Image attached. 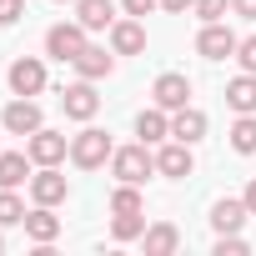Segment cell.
I'll return each instance as SVG.
<instances>
[{
	"label": "cell",
	"mask_w": 256,
	"mask_h": 256,
	"mask_svg": "<svg viewBox=\"0 0 256 256\" xmlns=\"http://www.w3.org/2000/svg\"><path fill=\"white\" fill-rule=\"evenodd\" d=\"M0 226H26V201L10 186H0Z\"/></svg>",
	"instance_id": "25"
},
{
	"label": "cell",
	"mask_w": 256,
	"mask_h": 256,
	"mask_svg": "<svg viewBox=\"0 0 256 256\" xmlns=\"http://www.w3.org/2000/svg\"><path fill=\"white\" fill-rule=\"evenodd\" d=\"M76 20L86 30H110L120 16H116V0H76Z\"/></svg>",
	"instance_id": "21"
},
{
	"label": "cell",
	"mask_w": 256,
	"mask_h": 256,
	"mask_svg": "<svg viewBox=\"0 0 256 256\" xmlns=\"http://www.w3.org/2000/svg\"><path fill=\"white\" fill-rule=\"evenodd\" d=\"M0 131H6V126H0Z\"/></svg>",
	"instance_id": "36"
},
{
	"label": "cell",
	"mask_w": 256,
	"mask_h": 256,
	"mask_svg": "<svg viewBox=\"0 0 256 256\" xmlns=\"http://www.w3.org/2000/svg\"><path fill=\"white\" fill-rule=\"evenodd\" d=\"M110 151H116L110 131H100V126H90V120H86V131L70 136V166H80V171H100V166H110Z\"/></svg>",
	"instance_id": "1"
},
{
	"label": "cell",
	"mask_w": 256,
	"mask_h": 256,
	"mask_svg": "<svg viewBox=\"0 0 256 256\" xmlns=\"http://www.w3.org/2000/svg\"><path fill=\"white\" fill-rule=\"evenodd\" d=\"M26 236H30L36 246H56V236H60L56 206H30V211H26Z\"/></svg>",
	"instance_id": "16"
},
{
	"label": "cell",
	"mask_w": 256,
	"mask_h": 256,
	"mask_svg": "<svg viewBox=\"0 0 256 256\" xmlns=\"http://www.w3.org/2000/svg\"><path fill=\"white\" fill-rule=\"evenodd\" d=\"M30 176H36V161H30V151H0V186H30Z\"/></svg>",
	"instance_id": "19"
},
{
	"label": "cell",
	"mask_w": 256,
	"mask_h": 256,
	"mask_svg": "<svg viewBox=\"0 0 256 256\" xmlns=\"http://www.w3.org/2000/svg\"><path fill=\"white\" fill-rule=\"evenodd\" d=\"M60 110H66V120H96V110H100L96 80H76V86H66V90H60Z\"/></svg>",
	"instance_id": "10"
},
{
	"label": "cell",
	"mask_w": 256,
	"mask_h": 256,
	"mask_svg": "<svg viewBox=\"0 0 256 256\" xmlns=\"http://www.w3.org/2000/svg\"><path fill=\"white\" fill-rule=\"evenodd\" d=\"M0 251H6V236H0Z\"/></svg>",
	"instance_id": "34"
},
{
	"label": "cell",
	"mask_w": 256,
	"mask_h": 256,
	"mask_svg": "<svg viewBox=\"0 0 256 256\" xmlns=\"http://www.w3.org/2000/svg\"><path fill=\"white\" fill-rule=\"evenodd\" d=\"M141 246H146V256H176L181 251V226L176 221H151Z\"/></svg>",
	"instance_id": "17"
},
{
	"label": "cell",
	"mask_w": 256,
	"mask_h": 256,
	"mask_svg": "<svg viewBox=\"0 0 256 256\" xmlns=\"http://www.w3.org/2000/svg\"><path fill=\"white\" fill-rule=\"evenodd\" d=\"M110 50H116V56H141V50H146V20L120 16V20L110 26Z\"/></svg>",
	"instance_id": "12"
},
{
	"label": "cell",
	"mask_w": 256,
	"mask_h": 256,
	"mask_svg": "<svg viewBox=\"0 0 256 256\" xmlns=\"http://www.w3.org/2000/svg\"><path fill=\"white\" fill-rule=\"evenodd\" d=\"M206 131H211L206 110H196V106H181V110H171V136H176V141L196 146V141H206Z\"/></svg>",
	"instance_id": "13"
},
{
	"label": "cell",
	"mask_w": 256,
	"mask_h": 256,
	"mask_svg": "<svg viewBox=\"0 0 256 256\" xmlns=\"http://www.w3.org/2000/svg\"><path fill=\"white\" fill-rule=\"evenodd\" d=\"M26 16V0H0V30H6V26H16Z\"/></svg>",
	"instance_id": "29"
},
{
	"label": "cell",
	"mask_w": 256,
	"mask_h": 256,
	"mask_svg": "<svg viewBox=\"0 0 256 256\" xmlns=\"http://www.w3.org/2000/svg\"><path fill=\"white\" fill-rule=\"evenodd\" d=\"M236 46H241V36L226 20H206L201 36H196V56L201 60H236Z\"/></svg>",
	"instance_id": "4"
},
{
	"label": "cell",
	"mask_w": 256,
	"mask_h": 256,
	"mask_svg": "<svg viewBox=\"0 0 256 256\" xmlns=\"http://www.w3.org/2000/svg\"><path fill=\"white\" fill-rule=\"evenodd\" d=\"M6 80H10V96H40L46 90V60L40 56H16Z\"/></svg>",
	"instance_id": "7"
},
{
	"label": "cell",
	"mask_w": 256,
	"mask_h": 256,
	"mask_svg": "<svg viewBox=\"0 0 256 256\" xmlns=\"http://www.w3.org/2000/svg\"><path fill=\"white\" fill-rule=\"evenodd\" d=\"M231 16H241V20H256V0H231Z\"/></svg>",
	"instance_id": "32"
},
{
	"label": "cell",
	"mask_w": 256,
	"mask_h": 256,
	"mask_svg": "<svg viewBox=\"0 0 256 256\" xmlns=\"http://www.w3.org/2000/svg\"><path fill=\"white\" fill-rule=\"evenodd\" d=\"M110 176H116V181H131V186H146V176H156V151H151L146 141L116 146V151H110Z\"/></svg>",
	"instance_id": "2"
},
{
	"label": "cell",
	"mask_w": 256,
	"mask_h": 256,
	"mask_svg": "<svg viewBox=\"0 0 256 256\" xmlns=\"http://www.w3.org/2000/svg\"><path fill=\"white\" fill-rule=\"evenodd\" d=\"M131 211H146V196H141V186H131V181H116V191H110V216H131Z\"/></svg>",
	"instance_id": "23"
},
{
	"label": "cell",
	"mask_w": 256,
	"mask_h": 256,
	"mask_svg": "<svg viewBox=\"0 0 256 256\" xmlns=\"http://www.w3.org/2000/svg\"><path fill=\"white\" fill-rule=\"evenodd\" d=\"M151 100H156L161 110H181V106H191V80H186L181 70H166V76H156Z\"/></svg>",
	"instance_id": "11"
},
{
	"label": "cell",
	"mask_w": 256,
	"mask_h": 256,
	"mask_svg": "<svg viewBox=\"0 0 256 256\" xmlns=\"http://www.w3.org/2000/svg\"><path fill=\"white\" fill-rule=\"evenodd\" d=\"M246 221H251V211H246V201H241V196H221V201L211 206V231H216V236L241 231Z\"/></svg>",
	"instance_id": "15"
},
{
	"label": "cell",
	"mask_w": 256,
	"mask_h": 256,
	"mask_svg": "<svg viewBox=\"0 0 256 256\" xmlns=\"http://www.w3.org/2000/svg\"><path fill=\"white\" fill-rule=\"evenodd\" d=\"M241 201H246V211H251V216H256V181H251V186H246V191H241Z\"/></svg>",
	"instance_id": "33"
},
{
	"label": "cell",
	"mask_w": 256,
	"mask_h": 256,
	"mask_svg": "<svg viewBox=\"0 0 256 256\" xmlns=\"http://www.w3.org/2000/svg\"><path fill=\"white\" fill-rule=\"evenodd\" d=\"M146 226H151V221H146V211L110 216V241H120V246H126V241H141V236H146Z\"/></svg>",
	"instance_id": "24"
},
{
	"label": "cell",
	"mask_w": 256,
	"mask_h": 256,
	"mask_svg": "<svg viewBox=\"0 0 256 256\" xmlns=\"http://www.w3.org/2000/svg\"><path fill=\"white\" fill-rule=\"evenodd\" d=\"M226 10H231V0H196L191 16H201V26H206V20H226Z\"/></svg>",
	"instance_id": "27"
},
{
	"label": "cell",
	"mask_w": 256,
	"mask_h": 256,
	"mask_svg": "<svg viewBox=\"0 0 256 256\" xmlns=\"http://www.w3.org/2000/svg\"><path fill=\"white\" fill-rule=\"evenodd\" d=\"M191 171H196V156H191V146H186V141H176V136H171V141H161V146H156V176H166V181H186Z\"/></svg>",
	"instance_id": "8"
},
{
	"label": "cell",
	"mask_w": 256,
	"mask_h": 256,
	"mask_svg": "<svg viewBox=\"0 0 256 256\" xmlns=\"http://www.w3.org/2000/svg\"><path fill=\"white\" fill-rule=\"evenodd\" d=\"M216 256H246L251 251V241L241 236V231H226V236H216V246H211Z\"/></svg>",
	"instance_id": "26"
},
{
	"label": "cell",
	"mask_w": 256,
	"mask_h": 256,
	"mask_svg": "<svg viewBox=\"0 0 256 256\" xmlns=\"http://www.w3.org/2000/svg\"><path fill=\"white\" fill-rule=\"evenodd\" d=\"M0 126H6L10 136H36L40 126H46V116H40V106H36V96H16L6 110H0Z\"/></svg>",
	"instance_id": "6"
},
{
	"label": "cell",
	"mask_w": 256,
	"mask_h": 256,
	"mask_svg": "<svg viewBox=\"0 0 256 256\" xmlns=\"http://www.w3.org/2000/svg\"><path fill=\"white\" fill-rule=\"evenodd\" d=\"M136 136H141L146 146H161V141H171V110H161V106H146V110L136 116Z\"/></svg>",
	"instance_id": "18"
},
{
	"label": "cell",
	"mask_w": 256,
	"mask_h": 256,
	"mask_svg": "<svg viewBox=\"0 0 256 256\" xmlns=\"http://www.w3.org/2000/svg\"><path fill=\"white\" fill-rule=\"evenodd\" d=\"M26 151H30L36 166H60V161L70 156V136H66V131H50V126H40L36 136H26Z\"/></svg>",
	"instance_id": "5"
},
{
	"label": "cell",
	"mask_w": 256,
	"mask_h": 256,
	"mask_svg": "<svg viewBox=\"0 0 256 256\" xmlns=\"http://www.w3.org/2000/svg\"><path fill=\"white\" fill-rule=\"evenodd\" d=\"M236 66H241V70H251V76H256V36H246V40H241V46H236Z\"/></svg>",
	"instance_id": "28"
},
{
	"label": "cell",
	"mask_w": 256,
	"mask_h": 256,
	"mask_svg": "<svg viewBox=\"0 0 256 256\" xmlns=\"http://www.w3.org/2000/svg\"><path fill=\"white\" fill-rule=\"evenodd\" d=\"M70 181L60 176V166H36L30 176V206H66Z\"/></svg>",
	"instance_id": "9"
},
{
	"label": "cell",
	"mask_w": 256,
	"mask_h": 256,
	"mask_svg": "<svg viewBox=\"0 0 256 256\" xmlns=\"http://www.w3.org/2000/svg\"><path fill=\"white\" fill-rule=\"evenodd\" d=\"M161 10L166 16H186V10H196V0H161Z\"/></svg>",
	"instance_id": "31"
},
{
	"label": "cell",
	"mask_w": 256,
	"mask_h": 256,
	"mask_svg": "<svg viewBox=\"0 0 256 256\" xmlns=\"http://www.w3.org/2000/svg\"><path fill=\"white\" fill-rule=\"evenodd\" d=\"M70 66H76V76H80V80H106V76L116 70V50H106V46H86Z\"/></svg>",
	"instance_id": "14"
},
{
	"label": "cell",
	"mask_w": 256,
	"mask_h": 256,
	"mask_svg": "<svg viewBox=\"0 0 256 256\" xmlns=\"http://www.w3.org/2000/svg\"><path fill=\"white\" fill-rule=\"evenodd\" d=\"M156 6H161V0H120V10H126V16H136V20H146Z\"/></svg>",
	"instance_id": "30"
},
{
	"label": "cell",
	"mask_w": 256,
	"mask_h": 256,
	"mask_svg": "<svg viewBox=\"0 0 256 256\" xmlns=\"http://www.w3.org/2000/svg\"><path fill=\"white\" fill-rule=\"evenodd\" d=\"M86 46H90V30H86L80 20H56V26L46 30V56L60 60V66H70Z\"/></svg>",
	"instance_id": "3"
},
{
	"label": "cell",
	"mask_w": 256,
	"mask_h": 256,
	"mask_svg": "<svg viewBox=\"0 0 256 256\" xmlns=\"http://www.w3.org/2000/svg\"><path fill=\"white\" fill-rule=\"evenodd\" d=\"M226 106L236 116H256V76L251 70H241V76L226 80Z\"/></svg>",
	"instance_id": "20"
},
{
	"label": "cell",
	"mask_w": 256,
	"mask_h": 256,
	"mask_svg": "<svg viewBox=\"0 0 256 256\" xmlns=\"http://www.w3.org/2000/svg\"><path fill=\"white\" fill-rule=\"evenodd\" d=\"M226 141H231L236 156H256V116H236L231 131H226Z\"/></svg>",
	"instance_id": "22"
},
{
	"label": "cell",
	"mask_w": 256,
	"mask_h": 256,
	"mask_svg": "<svg viewBox=\"0 0 256 256\" xmlns=\"http://www.w3.org/2000/svg\"><path fill=\"white\" fill-rule=\"evenodd\" d=\"M60 6H66V0H60ZM70 6H76V0H70Z\"/></svg>",
	"instance_id": "35"
}]
</instances>
